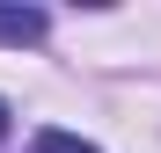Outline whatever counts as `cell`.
<instances>
[{"label": "cell", "mask_w": 161, "mask_h": 153, "mask_svg": "<svg viewBox=\"0 0 161 153\" xmlns=\"http://www.w3.org/2000/svg\"><path fill=\"white\" fill-rule=\"evenodd\" d=\"M44 29V8H0V44H37Z\"/></svg>", "instance_id": "cell-1"}, {"label": "cell", "mask_w": 161, "mask_h": 153, "mask_svg": "<svg viewBox=\"0 0 161 153\" xmlns=\"http://www.w3.org/2000/svg\"><path fill=\"white\" fill-rule=\"evenodd\" d=\"M0 139H8V102H0Z\"/></svg>", "instance_id": "cell-3"}, {"label": "cell", "mask_w": 161, "mask_h": 153, "mask_svg": "<svg viewBox=\"0 0 161 153\" xmlns=\"http://www.w3.org/2000/svg\"><path fill=\"white\" fill-rule=\"evenodd\" d=\"M30 153H103V146H88V139H73V131H59V124H44Z\"/></svg>", "instance_id": "cell-2"}]
</instances>
